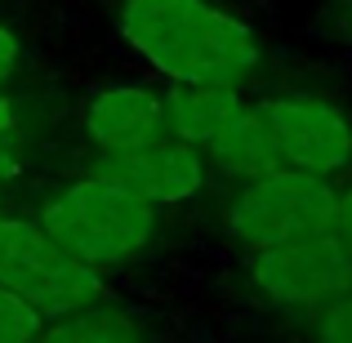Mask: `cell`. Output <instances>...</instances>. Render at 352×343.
<instances>
[{
  "label": "cell",
  "instance_id": "3957f363",
  "mask_svg": "<svg viewBox=\"0 0 352 343\" xmlns=\"http://www.w3.org/2000/svg\"><path fill=\"white\" fill-rule=\"evenodd\" d=\"M0 285L23 294L45 321L107 303L103 272L80 263L41 219L0 214Z\"/></svg>",
  "mask_w": 352,
  "mask_h": 343
},
{
  "label": "cell",
  "instance_id": "7a4b0ae2",
  "mask_svg": "<svg viewBox=\"0 0 352 343\" xmlns=\"http://www.w3.org/2000/svg\"><path fill=\"white\" fill-rule=\"evenodd\" d=\"M156 210L161 206L143 201L125 183L107 179V174H89L80 183H67L58 197H50V206L41 210V223L80 263L107 272V267H125L152 250L156 223H161Z\"/></svg>",
  "mask_w": 352,
  "mask_h": 343
},
{
  "label": "cell",
  "instance_id": "6da1fadb",
  "mask_svg": "<svg viewBox=\"0 0 352 343\" xmlns=\"http://www.w3.org/2000/svg\"><path fill=\"white\" fill-rule=\"evenodd\" d=\"M116 32L170 85H241L258 67V36L210 0H120Z\"/></svg>",
  "mask_w": 352,
  "mask_h": 343
},
{
  "label": "cell",
  "instance_id": "9c48e42d",
  "mask_svg": "<svg viewBox=\"0 0 352 343\" xmlns=\"http://www.w3.org/2000/svg\"><path fill=\"white\" fill-rule=\"evenodd\" d=\"M245 107L250 103L241 98V85H170L165 89V125H170V138L192 143L201 152H210Z\"/></svg>",
  "mask_w": 352,
  "mask_h": 343
},
{
  "label": "cell",
  "instance_id": "5bb4252c",
  "mask_svg": "<svg viewBox=\"0 0 352 343\" xmlns=\"http://www.w3.org/2000/svg\"><path fill=\"white\" fill-rule=\"evenodd\" d=\"M317 343H352V294L317 312Z\"/></svg>",
  "mask_w": 352,
  "mask_h": 343
},
{
  "label": "cell",
  "instance_id": "2e32d148",
  "mask_svg": "<svg viewBox=\"0 0 352 343\" xmlns=\"http://www.w3.org/2000/svg\"><path fill=\"white\" fill-rule=\"evenodd\" d=\"M335 236L344 241V250L352 254V183L339 192V210H335Z\"/></svg>",
  "mask_w": 352,
  "mask_h": 343
},
{
  "label": "cell",
  "instance_id": "277c9868",
  "mask_svg": "<svg viewBox=\"0 0 352 343\" xmlns=\"http://www.w3.org/2000/svg\"><path fill=\"white\" fill-rule=\"evenodd\" d=\"M339 188L321 174L303 170H276L263 179L241 183L228 201V236L241 250H272L299 236L335 232Z\"/></svg>",
  "mask_w": 352,
  "mask_h": 343
},
{
  "label": "cell",
  "instance_id": "52a82bcc",
  "mask_svg": "<svg viewBox=\"0 0 352 343\" xmlns=\"http://www.w3.org/2000/svg\"><path fill=\"white\" fill-rule=\"evenodd\" d=\"M94 174H107V179L125 183L129 192H138L152 206H179V201L197 197L206 188V152L192 143H179V138H156V143L129 147V152H112L98 161Z\"/></svg>",
  "mask_w": 352,
  "mask_h": 343
},
{
  "label": "cell",
  "instance_id": "e0dca14e",
  "mask_svg": "<svg viewBox=\"0 0 352 343\" xmlns=\"http://www.w3.org/2000/svg\"><path fill=\"white\" fill-rule=\"evenodd\" d=\"M344 14H348V32H352V0H344Z\"/></svg>",
  "mask_w": 352,
  "mask_h": 343
},
{
  "label": "cell",
  "instance_id": "7c38bea8",
  "mask_svg": "<svg viewBox=\"0 0 352 343\" xmlns=\"http://www.w3.org/2000/svg\"><path fill=\"white\" fill-rule=\"evenodd\" d=\"M45 330V317L23 299L14 294L9 285H0V343H36Z\"/></svg>",
  "mask_w": 352,
  "mask_h": 343
},
{
  "label": "cell",
  "instance_id": "4fadbf2b",
  "mask_svg": "<svg viewBox=\"0 0 352 343\" xmlns=\"http://www.w3.org/2000/svg\"><path fill=\"white\" fill-rule=\"evenodd\" d=\"M18 152H23V125L5 94H0V192L18 179Z\"/></svg>",
  "mask_w": 352,
  "mask_h": 343
},
{
  "label": "cell",
  "instance_id": "ba28073f",
  "mask_svg": "<svg viewBox=\"0 0 352 343\" xmlns=\"http://www.w3.org/2000/svg\"><path fill=\"white\" fill-rule=\"evenodd\" d=\"M85 134L98 147V156L156 143V138L170 134V125H165V94L143 89V85L98 89L85 107Z\"/></svg>",
  "mask_w": 352,
  "mask_h": 343
},
{
  "label": "cell",
  "instance_id": "8fae6325",
  "mask_svg": "<svg viewBox=\"0 0 352 343\" xmlns=\"http://www.w3.org/2000/svg\"><path fill=\"white\" fill-rule=\"evenodd\" d=\"M36 343H152V339L138 326V317H129L125 308L94 303V308H80L72 317H58L54 326H45Z\"/></svg>",
  "mask_w": 352,
  "mask_h": 343
},
{
  "label": "cell",
  "instance_id": "8992f818",
  "mask_svg": "<svg viewBox=\"0 0 352 343\" xmlns=\"http://www.w3.org/2000/svg\"><path fill=\"white\" fill-rule=\"evenodd\" d=\"M254 112L285 170L321 174V179L352 170V120L344 107L317 94H272L258 98Z\"/></svg>",
  "mask_w": 352,
  "mask_h": 343
},
{
  "label": "cell",
  "instance_id": "30bf717a",
  "mask_svg": "<svg viewBox=\"0 0 352 343\" xmlns=\"http://www.w3.org/2000/svg\"><path fill=\"white\" fill-rule=\"evenodd\" d=\"M206 156L223 174H232V179H241V183L285 170L281 156H276V147H272V138H267V129H263V120H258V112H254V103H250L245 112L228 125V134L219 138Z\"/></svg>",
  "mask_w": 352,
  "mask_h": 343
},
{
  "label": "cell",
  "instance_id": "9a60e30c",
  "mask_svg": "<svg viewBox=\"0 0 352 343\" xmlns=\"http://www.w3.org/2000/svg\"><path fill=\"white\" fill-rule=\"evenodd\" d=\"M18 67H23V41L0 23V85H9L18 76Z\"/></svg>",
  "mask_w": 352,
  "mask_h": 343
},
{
  "label": "cell",
  "instance_id": "5b68a950",
  "mask_svg": "<svg viewBox=\"0 0 352 343\" xmlns=\"http://www.w3.org/2000/svg\"><path fill=\"white\" fill-rule=\"evenodd\" d=\"M250 285L263 303L294 312H321L352 294V254L335 232L299 236L272 250H254L245 267Z\"/></svg>",
  "mask_w": 352,
  "mask_h": 343
}]
</instances>
